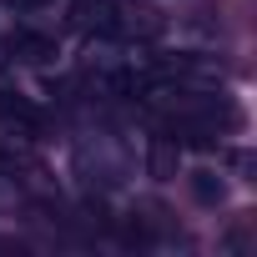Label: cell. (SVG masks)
I'll list each match as a JSON object with an SVG mask.
<instances>
[{"instance_id": "cell-6", "label": "cell", "mask_w": 257, "mask_h": 257, "mask_svg": "<svg viewBox=\"0 0 257 257\" xmlns=\"http://www.w3.org/2000/svg\"><path fill=\"white\" fill-rule=\"evenodd\" d=\"M46 6H51V0H0V11H16V16H36Z\"/></svg>"}, {"instance_id": "cell-4", "label": "cell", "mask_w": 257, "mask_h": 257, "mask_svg": "<svg viewBox=\"0 0 257 257\" xmlns=\"http://www.w3.org/2000/svg\"><path fill=\"white\" fill-rule=\"evenodd\" d=\"M192 197H197L202 207H217V202L227 197V187H222L217 172H192Z\"/></svg>"}, {"instance_id": "cell-1", "label": "cell", "mask_w": 257, "mask_h": 257, "mask_svg": "<svg viewBox=\"0 0 257 257\" xmlns=\"http://www.w3.org/2000/svg\"><path fill=\"white\" fill-rule=\"evenodd\" d=\"M66 16H71V26L81 36H116V26H121V6L116 0H71Z\"/></svg>"}, {"instance_id": "cell-2", "label": "cell", "mask_w": 257, "mask_h": 257, "mask_svg": "<svg viewBox=\"0 0 257 257\" xmlns=\"http://www.w3.org/2000/svg\"><path fill=\"white\" fill-rule=\"evenodd\" d=\"M6 51H11L16 61H26V66H51V61L61 56V46H56V36H46V31H31V26H21V31H11V41H6Z\"/></svg>"}, {"instance_id": "cell-5", "label": "cell", "mask_w": 257, "mask_h": 257, "mask_svg": "<svg viewBox=\"0 0 257 257\" xmlns=\"http://www.w3.org/2000/svg\"><path fill=\"white\" fill-rule=\"evenodd\" d=\"M0 116H6V121H21L26 132H41V116H36L26 101H16V96H0Z\"/></svg>"}, {"instance_id": "cell-3", "label": "cell", "mask_w": 257, "mask_h": 257, "mask_svg": "<svg viewBox=\"0 0 257 257\" xmlns=\"http://www.w3.org/2000/svg\"><path fill=\"white\" fill-rule=\"evenodd\" d=\"M177 167H182V142H177V137H152V147H147V172H152L157 182H172Z\"/></svg>"}]
</instances>
